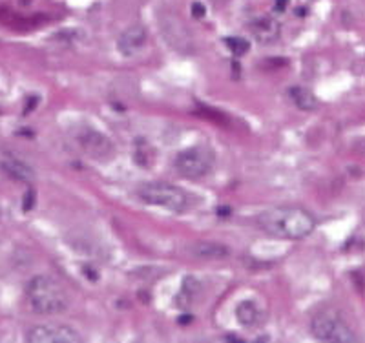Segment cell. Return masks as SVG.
<instances>
[{"label": "cell", "mask_w": 365, "mask_h": 343, "mask_svg": "<svg viewBox=\"0 0 365 343\" xmlns=\"http://www.w3.org/2000/svg\"><path fill=\"white\" fill-rule=\"evenodd\" d=\"M256 225L272 237L298 241L307 237L314 230L316 220L303 208L272 207L256 215Z\"/></svg>", "instance_id": "obj_1"}, {"label": "cell", "mask_w": 365, "mask_h": 343, "mask_svg": "<svg viewBox=\"0 0 365 343\" xmlns=\"http://www.w3.org/2000/svg\"><path fill=\"white\" fill-rule=\"evenodd\" d=\"M26 302L37 314H58L68 309V294L50 276H35L26 285Z\"/></svg>", "instance_id": "obj_2"}, {"label": "cell", "mask_w": 365, "mask_h": 343, "mask_svg": "<svg viewBox=\"0 0 365 343\" xmlns=\"http://www.w3.org/2000/svg\"><path fill=\"white\" fill-rule=\"evenodd\" d=\"M137 195H139V199L145 201L146 205L165 208V210L175 212V214L190 210L195 205L194 195L188 194V192L182 190V188H179V186L168 185V183L163 181L145 183L143 186H139Z\"/></svg>", "instance_id": "obj_3"}, {"label": "cell", "mask_w": 365, "mask_h": 343, "mask_svg": "<svg viewBox=\"0 0 365 343\" xmlns=\"http://www.w3.org/2000/svg\"><path fill=\"white\" fill-rule=\"evenodd\" d=\"M174 166L178 174L188 179H200L210 174L214 168V152L205 146H192L182 150L174 159Z\"/></svg>", "instance_id": "obj_4"}, {"label": "cell", "mask_w": 365, "mask_h": 343, "mask_svg": "<svg viewBox=\"0 0 365 343\" xmlns=\"http://www.w3.org/2000/svg\"><path fill=\"white\" fill-rule=\"evenodd\" d=\"M311 332L319 342H356L353 329L334 312H318L311 322Z\"/></svg>", "instance_id": "obj_5"}, {"label": "cell", "mask_w": 365, "mask_h": 343, "mask_svg": "<svg viewBox=\"0 0 365 343\" xmlns=\"http://www.w3.org/2000/svg\"><path fill=\"white\" fill-rule=\"evenodd\" d=\"M26 342L29 343H79L83 336L73 327L64 323H42L31 327L26 332Z\"/></svg>", "instance_id": "obj_6"}, {"label": "cell", "mask_w": 365, "mask_h": 343, "mask_svg": "<svg viewBox=\"0 0 365 343\" xmlns=\"http://www.w3.org/2000/svg\"><path fill=\"white\" fill-rule=\"evenodd\" d=\"M0 172L17 183H31L35 179L34 168L9 150L0 152Z\"/></svg>", "instance_id": "obj_7"}, {"label": "cell", "mask_w": 365, "mask_h": 343, "mask_svg": "<svg viewBox=\"0 0 365 343\" xmlns=\"http://www.w3.org/2000/svg\"><path fill=\"white\" fill-rule=\"evenodd\" d=\"M146 41H148V34H146L145 26L132 24L120 34L119 41H117V50L126 57H132L145 48Z\"/></svg>", "instance_id": "obj_8"}, {"label": "cell", "mask_w": 365, "mask_h": 343, "mask_svg": "<svg viewBox=\"0 0 365 343\" xmlns=\"http://www.w3.org/2000/svg\"><path fill=\"white\" fill-rule=\"evenodd\" d=\"M249 29L250 34H252V37L256 39L257 42H262V44H270V42L276 41V39L279 37V34H282V26H279V22L272 17H267V15L254 19V21L250 22Z\"/></svg>", "instance_id": "obj_9"}, {"label": "cell", "mask_w": 365, "mask_h": 343, "mask_svg": "<svg viewBox=\"0 0 365 343\" xmlns=\"http://www.w3.org/2000/svg\"><path fill=\"white\" fill-rule=\"evenodd\" d=\"M79 143L91 158H108L113 152V146L108 137H104L99 132H93V130H88L86 133H83L79 137Z\"/></svg>", "instance_id": "obj_10"}, {"label": "cell", "mask_w": 365, "mask_h": 343, "mask_svg": "<svg viewBox=\"0 0 365 343\" xmlns=\"http://www.w3.org/2000/svg\"><path fill=\"white\" fill-rule=\"evenodd\" d=\"M161 26H163V31H165V35H166V41L170 42L172 46H175V41H178L179 50H187V44H185V41L190 42V34H188V29L182 26V22L178 21V17H174V15H168L166 19H163Z\"/></svg>", "instance_id": "obj_11"}, {"label": "cell", "mask_w": 365, "mask_h": 343, "mask_svg": "<svg viewBox=\"0 0 365 343\" xmlns=\"http://www.w3.org/2000/svg\"><path fill=\"white\" fill-rule=\"evenodd\" d=\"M190 254L200 260H225L230 254V248L216 241H197L190 247Z\"/></svg>", "instance_id": "obj_12"}, {"label": "cell", "mask_w": 365, "mask_h": 343, "mask_svg": "<svg viewBox=\"0 0 365 343\" xmlns=\"http://www.w3.org/2000/svg\"><path fill=\"white\" fill-rule=\"evenodd\" d=\"M262 310H259L257 303L252 302V300H245V302H241L240 305L236 307L237 323L247 327V329H252V327L259 325V323H262Z\"/></svg>", "instance_id": "obj_13"}, {"label": "cell", "mask_w": 365, "mask_h": 343, "mask_svg": "<svg viewBox=\"0 0 365 343\" xmlns=\"http://www.w3.org/2000/svg\"><path fill=\"white\" fill-rule=\"evenodd\" d=\"M289 96H291L292 103H294L299 110H305V112H311V110H314L316 104H318L316 97L312 96L307 88H299V86L292 88V90L289 91Z\"/></svg>", "instance_id": "obj_14"}, {"label": "cell", "mask_w": 365, "mask_h": 343, "mask_svg": "<svg viewBox=\"0 0 365 343\" xmlns=\"http://www.w3.org/2000/svg\"><path fill=\"white\" fill-rule=\"evenodd\" d=\"M225 44L234 55H245L247 51L250 50V42L247 39H241V37H228L225 39Z\"/></svg>", "instance_id": "obj_15"}, {"label": "cell", "mask_w": 365, "mask_h": 343, "mask_svg": "<svg viewBox=\"0 0 365 343\" xmlns=\"http://www.w3.org/2000/svg\"><path fill=\"white\" fill-rule=\"evenodd\" d=\"M192 15L194 17H205V6L203 4H194L192 6Z\"/></svg>", "instance_id": "obj_16"}, {"label": "cell", "mask_w": 365, "mask_h": 343, "mask_svg": "<svg viewBox=\"0 0 365 343\" xmlns=\"http://www.w3.org/2000/svg\"><path fill=\"white\" fill-rule=\"evenodd\" d=\"M287 2H289V0H276V9H278V11H283L287 6Z\"/></svg>", "instance_id": "obj_17"}]
</instances>
